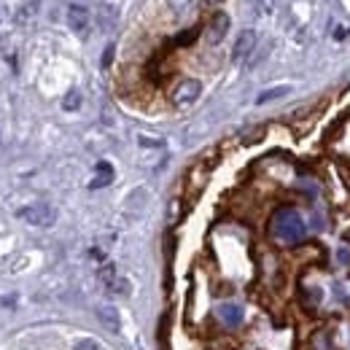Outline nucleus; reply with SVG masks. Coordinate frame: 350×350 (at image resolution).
<instances>
[{
    "instance_id": "obj_6",
    "label": "nucleus",
    "mask_w": 350,
    "mask_h": 350,
    "mask_svg": "<svg viewBox=\"0 0 350 350\" xmlns=\"http://www.w3.org/2000/svg\"><path fill=\"white\" fill-rule=\"evenodd\" d=\"M68 25H70V30L84 33V30L89 27V8H87V5L73 3V5L68 8Z\"/></svg>"
},
{
    "instance_id": "obj_16",
    "label": "nucleus",
    "mask_w": 350,
    "mask_h": 350,
    "mask_svg": "<svg viewBox=\"0 0 350 350\" xmlns=\"http://www.w3.org/2000/svg\"><path fill=\"white\" fill-rule=\"evenodd\" d=\"M348 27H337V30H334V38H337V41H342V38H348Z\"/></svg>"
},
{
    "instance_id": "obj_5",
    "label": "nucleus",
    "mask_w": 350,
    "mask_h": 350,
    "mask_svg": "<svg viewBox=\"0 0 350 350\" xmlns=\"http://www.w3.org/2000/svg\"><path fill=\"white\" fill-rule=\"evenodd\" d=\"M226 33H229V16L224 11H219V14H213V19L208 25V44L211 46L221 44L226 38Z\"/></svg>"
},
{
    "instance_id": "obj_9",
    "label": "nucleus",
    "mask_w": 350,
    "mask_h": 350,
    "mask_svg": "<svg viewBox=\"0 0 350 350\" xmlns=\"http://www.w3.org/2000/svg\"><path fill=\"white\" fill-rule=\"evenodd\" d=\"M111 180H113V167H111L108 162H97V170H94V178H92L89 189H103V186H108Z\"/></svg>"
},
{
    "instance_id": "obj_10",
    "label": "nucleus",
    "mask_w": 350,
    "mask_h": 350,
    "mask_svg": "<svg viewBox=\"0 0 350 350\" xmlns=\"http://www.w3.org/2000/svg\"><path fill=\"white\" fill-rule=\"evenodd\" d=\"M286 94H291V87H288V84H280V87L264 89V92H259V97H256V105H267V103H272V100H280V97H286Z\"/></svg>"
},
{
    "instance_id": "obj_13",
    "label": "nucleus",
    "mask_w": 350,
    "mask_h": 350,
    "mask_svg": "<svg viewBox=\"0 0 350 350\" xmlns=\"http://www.w3.org/2000/svg\"><path fill=\"white\" fill-rule=\"evenodd\" d=\"M256 8H259V14L269 16L275 11V0H256Z\"/></svg>"
},
{
    "instance_id": "obj_3",
    "label": "nucleus",
    "mask_w": 350,
    "mask_h": 350,
    "mask_svg": "<svg viewBox=\"0 0 350 350\" xmlns=\"http://www.w3.org/2000/svg\"><path fill=\"white\" fill-rule=\"evenodd\" d=\"M202 94V84L197 79H183L173 92V103L175 105H191L197 97Z\"/></svg>"
},
{
    "instance_id": "obj_7",
    "label": "nucleus",
    "mask_w": 350,
    "mask_h": 350,
    "mask_svg": "<svg viewBox=\"0 0 350 350\" xmlns=\"http://www.w3.org/2000/svg\"><path fill=\"white\" fill-rule=\"evenodd\" d=\"M219 318L224 326H229V329H237L240 323H243V307L240 305H221L219 307Z\"/></svg>"
},
{
    "instance_id": "obj_17",
    "label": "nucleus",
    "mask_w": 350,
    "mask_h": 350,
    "mask_svg": "<svg viewBox=\"0 0 350 350\" xmlns=\"http://www.w3.org/2000/svg\"><path fill=\"white\" fill-rule=\"evenodd\" d=\"M205 3H211V5H219V3H224V0H205Z\"/></svg>"
},
{
    "instance_id": "obj_2",
    "label": "nucleus",
    "mask_w": 350,
    "mask_h": 350,
    "mask_svg": "<svg viewBox=\"0 0 350 350\" xmlns=\"http://www.w3.org/2000/svg\"><path fill=\"white\" fill-rule=\"evenodd\" d=\"M19 219L27 221V224H33V226H51L54 221H57V211L51 208V205H46V202H36V205H30V208H22L19 211Z\"/></svg>"
},
{
    "instance_id": "obj_12",
    "label": "nucleus",
    "mask_w": 350,
    "mask_h": 350,
    "mask_svg": "<svg viewBox=\"0 0 350 350\" xmlns=\"http://www.w3.org/2000/svg\"><path fill=\"white\" fill-rule=\"evenodd\" d=\"M62 108H65V111H79V108H81V94H79L76 89H70V92L65 94V100H62Z\"/></svg>"
},
{
    "instance_id": "obj_8",
    "label": "nucleus",
    "mask_w": 350,
    "mask_h": 350,
    "mask_svg": "<svg viewBox=\"0 0 350 350\" xmlns=\"http://www.w3.org/2000/svg\"><path fill=\"white\" fill-rule=\"evenodd\" d=\"M97 318H100V323L108 329V332H119L122 329V321H119V310L111 305H103L97 307Z\"/></svg>"
},
{
    "instance_id": "obj_4",
    "label": "nucleus",
    "mask_w": 350,
    "mask_h": 350,
    "mask_svg": "<svg viewBox=\"0 0 350 350\" xmlns=\"http://www.w3.org/2000/svg\"><path fill=\"white\" fill-rule=\"evenodd\" d=\"M254 49H256V33H254V30H243V33L237 36V41H234L232 59H234V62H243V59H248V57L254 54Z\"/></svg>"
},
{
    "instance_id": "obj_1",
    "label": "nucleus",
    "mask_w": 350,
    "mask_h": 350,
    "mask_svg": "<svg viewBox=\"0 0 350 350\" xmlns=\"http://www.w3.org/2000/svg\"><path fill=\"white\" fill-rule=\"evenodd\" d=\"M269 232L275 240L286 243V245H297L302 243L307 234L305 219L294 211V208H280L272 213V221H269Z\"/></svg>"
},
{
    "instance_id": "obj_15",
    "label": "nucleus",
    "mask_w": 350,
    "mask_h": 350,
    "mask_svg": "<svg viewBox=\"0 0 350 350\" xmlns=\"http://www.w3.org/2000/svg\"><path fill=\"white\" fill-rule=\"evenodd\" d=\"M100 14H103V25H111V22L116 19V11H113L111 5H103V8H100Z\"/></svg>"
},
{
    "instance_id": "obj_14",
    "label": "nucleus",
    "mask_w": 350,
    "mask_h": 350,
    "mask_svg": "<svg viewBox=\"0 0 350 350\" xmlns=\"http://www.w3.org/2000/svg\"><path fill=\"white\" fill-rule=\"evenodd\" d=\"M73 350H103V345L97 340H81V342H76Z\"/></svg>"
},
{
    "instance_id": "obj_11",
    "label": "nucleus",
    "mask_w": 350,
    "mask_h": 350,
    "mask_svg": "<svg viewBox=\"0 0 350 350\" xmlns=\"http://www.w3.org/2000/svg\"><path fill=\"white\" fill-rule=\"evenodd\" d=\"M100 280L105 283V288H111V286L119 280V272H116V267H113V264H103V267H100Z\"/></svg>"
}]
</instances>
